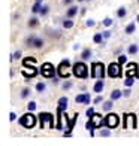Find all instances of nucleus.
<instances>
[{"instance_id": "1", "label": "nucleus", "mask_w": 139, "mask_h": 146, "mask_svg": "<svg viewBox=\"0 0 139 146\" xmlns=\"http://www.w3.org/2000/svg\"><path fill=\"white\" fill-rule=\"evenodd\" d=\"M37 118L39 116H36L35 113H33V112H27V113L25 115H23L21 118H19V125H23L24 128H33L36 125V121H37Z\"/></svg>"}, {"instance_id": "2", "label": "nucleus", "mask_w": 139, "mask_h": 146, "mask_svg": "<svg viewBox=\"0 0 139 146\" xmlns=\"http://www.w3.org/2000/svg\"><path fill=\"white\" fill-rule=\"evenodd\" d=\"M72 73H74L78 79H85V78H88V67L82 61H76L72 66Z\"/></svg>"}, {"instance_id": "3", "label": "nucleus", "mask_w": 139, "mask_h": 146, "mask_svg": "<svg viewBox=\"0 0 139 146\" xmlns=\"http://www.w3.org/2000/svg\"><path fill=\"white\" fill-rule=\"evenodd\" d=\"M39 121H41V128H45V124H49V128H55L57 125L54 124V115L48 113V112H41L37 115Z\"/></svg>"}, {"instance_id": "4", "label": "nucleus", "mask_w": 139, "mask_h": 146, "mask_svg": "<svg viewBox=\"0 0 139 146\" xmlns=\"http://www.w3.org/2000/svg\"><path fill=\"white\" fill-rule=\"evenodd\" d=\"M91 78L105 79V66L100 61H96L91 64Z\"/></svg>"}, {"instance_id": "5", "label": "nucleus", "mask_w": 139, "mask_h": 146, "mask_svg": "<svg viewBox=\"0 0 139 146\" xmlns=\"http://www.w3.org/2000/svg\"><path fill=\"white\" fill-rule=\"evenodd\" d=\"M70 61L69 60H63V61L58 64V67H57V72H58V76L63 78V79H67L70 76Z\"/></svg>"}, {"instance_id": "6", "label": "nucleus", "mask_w": 139, "mask_h": 146, "mask_svg": "<svg viewBox=\"0 0 139 146\" xmlns=\"http://www.w3.org/2000/svg\"><path fill=\"white\" fill-rule=\"evenodd\" d=\"M105 121H106V128H117L118 124H120V116L117 113H108L105 116Z\"/></svg>"}, {"instance_id": "7", "label": "nucleus", "mask_w": 139, "mask_h": 146, "mask_svg": "<svg viewBox=\"0 0 139 146\" xmlns=\"http://www.w3.org/2000/svg\"><path fill=\"white\" fill-rule=\"evenodd\" d=\"M55 73V67L52 66L51 63H43L42 67H41V75L43 78H52Z\"/></svg>"}, {"instance_id": "8", "label": "nucleus", "mask_w": 139, "mask_h": 146, "mask_svg": "<svg viewBox=\"0 0 139 146\" xmlns=\"http://www.w3.org/2000/svg\"><path fill=\"white\" fill-rule=\"evenodd\" d=\"M109 78H120L121 76V64L120 63H111L108 67Z\"/></svg>"}, {"instance_id": "9", "label": "nucleus", "mask_w": 139, "mask_h": 146, "mask_svg": "<svg viewBox=\"0 0 139 146\" xmlns=\"http://www.w3.org/2000/svg\"><path fill=\"white\" fill-rule=\"evenodd\" d=\"M25 42H27L29 46H33V48H36V49H39V48L43 46V40L41 37H37V36H29Z\"/></svg>"}, {"instance_id": "10", "label": "nucleus", "mask_w": 139, "mask_h": 146, "mask_svg": "<svg viewBox=\"0 0 139 146\" xmlns=\"http://www.w3.org/2000/svg\"><path fill=\"white\" fill-rule=\"evenodd\" d=\"M124 118V122H123V127L124 128H129V122H132V128H136V116L133 113H124L123 115Z\"/></svg>"}, {"instance_id": "11", "label": "nucleus", "mask_w": 139, "mask_h": 146, "mask_svg": "<svg viewBox=\"0 0 139 146\" xmlns=\"http://www.w3.org/2000/svg\"><path fill=\"white\" fill-rule=\"evenodd\" d=\"M23 76L25 79H30V78H35L37 75V69L35 67V66H31V67H29V66H24V69H23Z\"/></svg>"}, {"instance_id": "12", "label": "nucleus", "mask_w": 139, "mask_h": 146, "mask_svg": "<svg viewBox=\"0 0 139 146\" xmlns=\"http://www.w3.org/2000/svg\"><path fill=\"white\" fill-rule=\"evenodd\" d=\"M91 119H93V124H94V128H102L103 125H106V121L100 113H94L91 116Z\"/></svg>"}, {"instance_id": "13", "label": "nucleus", "mask_w": 139, "mask_h": 146, "mask_svg": "<svg viewBox=\"0 0 139 146\" xmlns=\"http://www.w3.org/2000/svg\"><path fill=\"white\" fill-rule=\"evenodd\" d=\"M138 69V64L136 63H129L127 64V72H126V75H132L135 78H139V72L136 70Z\"/></svg>"}, {"instance_id": "14", "label": "nucleus", "mask_w": 139, "mask_h": 146, "mask_svg": "<svg viewBox=\"0 0 139 146\" xmlns=\"http://www.w3.org/2000/svg\"><path fill=\"white\" fill-rule=\"evenodd\" d=\"M67 104H69V98L66 96H63V97L58 98V106H57V108H60L63 112H66V110H67Z\"/></svg>"}, {"instance_id": "15", "label": "nucleus", "mask_w": 139, "mask_h": 146, "mask_svg": "<svg viewBox=\"0 0 139 146\" xmlns=\"http://www.w3.org/2000/svg\"><path fill=\"white\" fill-rule=\"evenodd\" d=\"M103 88H105V82H103V79H99V81H96L94 87H93V91L97 92V94H100V92L103 91Z\"/></svg>"}, {"instance_id": "16", "label": "nucleus", "mask_w": 139, "mask_h": 146, "mask_svg": "<svg viewBox=\"0 0 139 146\" xmlns=\"http://www.w3.org/2000/svg\"><path fill=\"white\" fill-rule=\"evenodd\" d=\"M135 84V76L132 75H126V79H124V87H132V85Z\"/></svg>"}, {"instance_id": "17", "label": "nucleus", "mask_w": 139, "mask_h": 146, "mask_svg": "<svg viewBox=\"0 0 139 146\" xmlns=\"http://www.w3.org/2000/svg\"><path fill=\"white\" fill-rule=\"evenodd\" d=\"M76 14H78V8H76V6H70V8L67 9V12H66V17H67V18H74Z\"/></svg>"}, {"instance_id": "18", "label": "nucleus", "mask_w": 139, "mask_h": 146, "mask_svg": "<svg viewBox=\"0 0 139 146\" xmlns=\"http://www.w3.org/2000/svg\"><path fill=\"white\" fill-rule=\"evenodd\" d=\"M85 98H87V92H82V94H78V96L75 97V102H76L78 104H84Z\"/></svg>"}, {"instance_id": "19", "label": "nucleus", "mask_w": 139, "mask_h": 146, "mask_svg": "<svg viewBox=\"0 0 139 146\" xmlns=\"http://www.w3.org/2000/svg\"><path fill=\"white\" fill-rule=\"evenodd\" d=\"M120 97H123V91L120 90H114L111 92V100H118Z\"/></svg>"}, {"instance_id": "20", "label": "nucleus", "mask_w": 139, "mask_h": 146, "mask_svg": "<svg viewBox=\"0 0 139 146\" xmlns=\"http://www.w3.org/2000/svg\"><path fill=\"white\" fill-rule=\"evenodd\" d=\"M112 102H114V100H108V102H103V104H102L103 110H106V112L112 110V108H114V103H112Z\"/></svg>"}, {"instance_id": "21", "label": "nucleus", "mask_w": 139, "mask_h": 146, "mask_svg": "<svg viewBox=\"0 0 139 146\" xmlns=\"http://www.w3.org/2000/svg\"><path fill=\"white\" fill-rule=\"evenodd\" d=\"M138 51H139V46L135 45V43H132V45H129V48H127V54L133 55V54H136Z\"/></svg>"}, {"instance_id": "22", "label": "nucleus", "mask_w": 139, "mask_h": 146, "mask_svg": "<svg viewBox=\"0 0 139 146\" xmlns=\"http://www.w3.org/2000/svg\"><path fill=\"white\" fill-rule=\"evenodd\" d=\"M41 8H42V2H37L36 0V3L33 5V8H31V12L33 14H39V12H41Z\"/></svg>"}, {"instance_id": "23", "label": "nucleus", "mask_w": 139, "mask_h": 146, "mask_svg": "<svg viewBox=\"0 0 139 146\" xmlns=\"http://www.w3.org/2000/svg\"><path fill=\"white\" fill-rule=\"evenodd\" d=\"M103 33H96L94 37H93V40H94V43H103Z\"/></svg>"}, {"instance_id": "24", "label": "nucleus", "mask_w": 139, "mask_h": 146, "mask_svg": "<svg viewBox=\"0 0 139 146\" xmlns=\"http://www.w3.org/2000/svg\"><path fill=\"white\" fill-rule=\"evenodd\" d=\"M135 30H136V24L135 23H130V24H127V27H126V33H127V35L135 33Z\"/></svg>"}, {"instance_id": "25", "label": "nucleus", "mask_w": 139, "mask_h": 146, "mask_svg": "<svg viewBox=\"0 0 139 146\" xmlns=\"http://www.w3.org/2000/svg\"><path fill=\"white\" fill-rule=\"evenodd\" d=\"M63 27L64 29H72L74 27V21H72V18H66L63 21Z\"/></svg>"}, {"instance_id": "26", "label": "nucleus", "mask_w": 139, "mask_h": 146, "mask_svg": "<svg viewBox=\"0 0 139 146\" xmlns=\"http://www.w3.org/2000/svg\"><path fill=\"white\" fill-rule=\"evenodd\" d=\"M126 15H127V9H126V8H123V6H121V8L117 11V17H118V18H124Z\"/></svg>"}, {"instance_id": "27", "label": "nucleus", "mask_w": 139, "mask_h": 146, "mask_svg": "<svg viewBox=\"0 0 139 146\" xmlns=\"http://www.w3.org/2000/svg\"><path fill=\"white\" fill-rule=\"evenodd\" d=\"M90 57H91V49H90V48L84 49V52L81 54V58H82V60H88Z\"/></svg>"}, {"instance_id": "28", "label": "nucleus", "mask_w": 139, "mask_h": 146, "mask_svg": "<svg viewBox=\"0 0 139 146\" xmlns=\"http://www.w3.org/2000/svg\"><path fill=\"white\" fill-rule=\"evenodd\" d=\"M45 90H46V85H45L43 82H37V84H36V91H37V92H43Z\"/></svg>"}, {"instance_id": "29", "label": "nucleus", "mask_w": 139, "mask_h": 146, "mask_svg": "<svg viewBox=\"0 0 139 146\" xmlns=\"http://www.w3.org/2000/svg\"><path fill=\"white\" fill-rule=\"evenodd\" d=\"M35 63H36V58H31V57L23 60V66H29V64H35Z\"/></svg>"}, {"instance_id": "30", "label": "nucleus", "mask_w": 139, "mask_h": 146, "mask_svg": "<svg viewBox=\"0 0 139 146\" xmlns=\"http://www.w3.org/2000/svg\"><path fill=\"white\" fill-rule=\"evenodd\" d=\"M85 128H87L88 131H90V130H94V124H93V119H91V118H88L87 124H85Z\"/></svg>"}, {"instance_id": "31", "label": "nucleus", "mask_w": 139, "mask_h": 146, "mask_svg": "<svg viewBox=\"0 0 139 146\" xmlns=\"http://www.w3.org/2000/svg\"><path fill=\"white\" fill-rule=\"evenodd\" d=\"M36 103L35 102H30L29 104H27V110H30V112H33V110H36Z\"/></svg>"}, {"instance_id": "32", "label": "nucleus", "mask_w": 139, "mask_h": 146, "mask_svg": "<svg viewBox=\"0 0 139 146\" xmlns=\"http://www.w3.org/2000/svg\"><path fill=\"white\" fill-rule=\"evenodd\" d=\"M94 113H96V112H94V108H88V109H87V112H85V115H87V118H91Z\"/></svg>"}, {"instance_id": "33", "label": "nucleus", "mask_w": 139, "mask_h": 146, "mask_svg": "<svg viewBox=\"0 0 139 146\" xmlns=\"http://www.w3.org/2000/svg\"><path fill=\"white\" fill-rule=\"evenodd\" d=\"M29 96H30V90L29 88H24L23 92H21V98H27Z\"/></svg>"}, {"instance_id": "34", "label": "nucleus", "mask_w": 139, "mask_h": 146, "mask_svg": "<svg viewBox=\"0 0 139 146\" xmlns=\"http://www.w3.org/2000/svg\"><path fill=\"white\" fill-rule=\"evenodd\" d=\"M39 23H37V18H31L30 21H29V27H36Z\"/></svg>"}, {"instance_id": "35", "label": "nucleus", "mask_w": 139, "mask_h": 146, "mask_svg": "<svg viewBox=\"0 0 139 146\" xmlns=\"http://www.w3.org/2000/svg\"><path fill=\"white\" fill-rule=\"evenodd\" d=\"M112 24H114V21H112L111 18H105L103 19V25H106V27H111Z\"/></svg>"}, {"instance_id": "36", "label": "nucleus", "mask_w": 139, "mask_h": 146, "mask_svg": "<svg viewBox=\"0 0 139 146\" xmlns=\"http://www.w3.org/2000/svg\"><path fill=\"white\" fill-rule=\"evenodd\" d=\"M48 11H49V8L43 5L42 8H41V12H39V14H41V15H46V14H48Z\"/></svg>"}, {"instance_id": "37", "label": "nucleus", "mask_w": 139, "mask_h": 146, "mask_svg": "<svg viewBox=\"0 0 139 146\" xmlns=\"http://www.w3.org/2000/svg\"><path fill=\"white\" fill-rule=\"evenodd\" d=\"M100 136L102 137H109L111 136V130H102L100 131Z\"/></svg>"}, {"instance_id": "38", "label": "nucleus", "mask_w": 139, "mask_h": 146, "mask_svg": "<svg viewBox=\"0 0 139 146\" xmlns=\"http://www.w3.org/2000/svg\"><path fill=\"white\" fill-rule=\"evenodd\" d=\"M118 63H120V64L127 63V57H126V55H120V57H118Z\"/></svg>"}, {"instance_id": "39", "label": "nucleus", "mask_w": 139, "mask_h": 146, "mask_svg": "<svg viewBox=\"0 0 139 146\" xmlns=\"http://www.w3.org/2000/svg\"><path fill=\"white\" fill-rule=\"evenodd\" d=\"M19 58H21V51H17L15 54L12 55V58H11V60H19Z\"/></svg>"}, {"instance_id": "40", "label": "nucleus", "mask_w": 139, "mask_h": 146, "mask_svg": "<svg viewBox=\"0 0 139 146\" xmlns=\"http://www.w3.org/2000/svg\"><path fill=\"white\" fill-rule=\"evenodd\" d=\"M130 92H132L130 88H129V87H126V90L123 91V97H130Z\"/></svg>"}, {"instance_id": "41", "label": "nucleus", "mask_w": 139, "mask_h": 146, "mask_svg": "<svg viewBox=\"0 0 139 146\" xmlns=\"http://www.w3.org/2000/svg\"><path fill=\"white\" fill-rule=\"evenodd\" d=\"M103 102V97L102 96H97L96 98H94V104H99V103H102Z\"/></svg>"}, {"instance_id": "42", "label": "nucleus", "mask_w": 139, "mask_h": 146, "mask_svg": "<svg viewBox=\"0 0 139 146\" xmlns=\"http://www.w3.org/2000/svg\"><path fill=\"white\" fill-rule=\"evenodd\" d=\"M94 24H96L94 19H87V23H85V25H87V27H93Z\"/></svg>"}, {"instance_id": "43", "label": "nucleus", "mask_w": 139, "mask_h": 146, "mask_svg": "<svg viewBox=\"0 0 139 146\" xmlns=\"http://www.w3.org/2000/svg\"><path fill=\"white\" fill-rule=\"evenodd\" d=\"M69 88H72V82H64L63 84V90H69Z\"/></svg>"}, {"instance_id": "44", "label": "nucleus", "mask_w": 139, "mask_h": 146, "mask_svg": "<svg viewBox=\"0 0 139 146\" xmlns=\"http://www.w3.org/2000/svg\"><path fill=\"white\" fill-rule=\"evenodd\" d=\"M9 119H11V121H15V119H17L15 112H11V113H9Z\"/></svg>"}, {"instance_id": "45", "label": "nucleus", "mask_w": 139, "mask_h": 146, "mask_svg": "<svg viewBox=\"0 0 139 146\" xmlns=\"http://www.w3.org/2000/svg\"><path fill=\"white\" fill-rule=\"evenodd\" d=\"M109 36H111V31H108V30H106V31H103V37H105V39H108Z\"/></svg>"}, {"instance_id": "46", "label": "nucleus", "mask_w": 139, "mask_h": 146, "mask_svg": "<svg viewBox=\"0 0 139 146\" xmlns=\"http://www.w3.org/2000/svg\"><path fill=\"white\" fill-rule=\"evenodd\" d=\"M84 104H90V94H88V92H87V98H85Z\"/></svg>"}, {"instance_id": "47", "label": "nucleus", "mask_w": 139, "mask_h": 146, "mask_svg": "<svg viewBox=\"0 0 139 146\" xmlns=\"http://www.w3.org/2000/svg\"><path fill=\"white\" fill-rule=\"evenodd\" d=\"M72 2H74V0H64V3H66V5H70Z\"/></svg>"}, {"instance_id": "48", "label": "nucleus", "mask_w": 139, "mask_h": 146, "mask_svg": "<svg viewBox=\"0 0 139 146\" xmlns=\"http://www.w3.org/2000/svg\"><path fill=\"white\" fill-rule=\"evenodd\" d=\"M136 21L139 23V14H138V17H136Z\"/></svg>"}, {"instance_id": "49", "label": "nucleus", "mask_w": 139, "mask_h": 146, "mask_svg": "<svg viewBox=\"0 0 139 146\" xmlns=\"http://www.w3.org/2000/svg\"><path fill=\"white\" fill-rule=\"evenodd\" d=\"M78 2H84V0H78Z\"/></svg>"}, {"instance_id": "50", "label": "nucleus", "mask_w": 139, "mask_h": 146, "mask_svg": "<svg viewBox=\"0 0 139 146\" xmlns=\"http://www.w3.org/2000/svg\"><path fill=\"white\" fill-rule=\"evenodd\" d=\"M138 2H139V0H138Z\"/></svg>"}]
</instances>
